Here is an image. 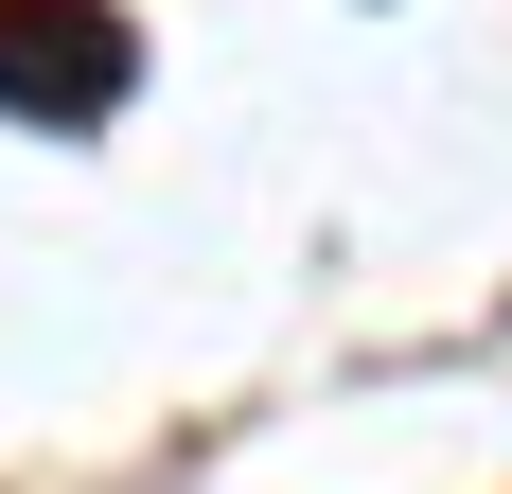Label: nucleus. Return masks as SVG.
<instances>
[{
  "mask_svg": "<svg viewBox=\"0 0 512 494\" xmlns=\"http://www.w3.org/2000/svg\"><path fill=\"white\" fill-rule=\"evenodd\" d=\"M142 89V36L106 0H0V106L18 124H106Z\"/></svg>",
  "mask_w": 512,
  "mask_h": 494,
  "instance_id": "nucleus-1",
  "label": "nucleus"
}]
</instances>
